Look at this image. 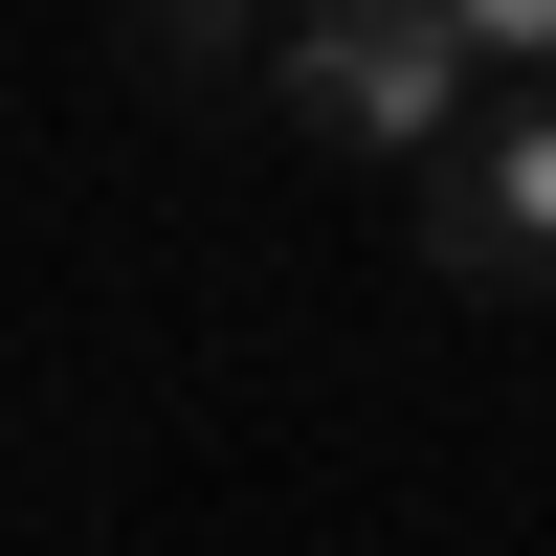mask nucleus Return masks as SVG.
Returning <instances> with one entry per match:
<instances>
[{"label":"nucleus","mask_w":556,"mask_h":556,"mask_svg":"<svg viewBox=\"0 0 556 556\" xmlns=\"http://www.w3.org/2000/svg\"><path fill=\"white\" fill-rule=\"evenodd\" d=\"M424 267L445 290H556V89H513V112L424 178Z\"/></svg>","instance_id":"2"},{"label":"nucleus","mask_w":556,"mask_h":556,"mask_svg":"<svg viewBox=\"0 0 556 556\" xmlns=\"http://www.w3.org/2000/svg\"><path fill=\"white\" fill-rule=\"evenodd\" d=\"M267 112L312 134V156H379V178H445L513 89H490V23L468 0H312L290 45H267Z\"/></svg>","instance_id":"1"}]
</instances>
